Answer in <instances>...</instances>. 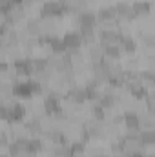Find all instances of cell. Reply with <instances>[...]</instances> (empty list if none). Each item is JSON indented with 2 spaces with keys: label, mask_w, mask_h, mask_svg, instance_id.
Wrapping results in <instances>:
<instances>
[{
  "label": "cell",
  "mask_w": 155,
  "mask_h": 157,
  "mask_svg": "<svg viewBox=\"0 0 155 157\" xmlns=\"http://www.w3.org/2000/svg\"><path fill=\"white\" fill-rule=\"evenodd\" d=\"M64 11H66V7L59 0H47L40 9V17L42 18H55V17H60Z\"/></svg>",
  "instance_id": "6da1fadb"
},
{
  "label": "cell",
  "mask_w": 155,
  "mask_h": 157,
  "mask_svg": "<svg viewBox=\"0 0 155 157\" xmlns=\"http://www.w3.org/2000/svg\"><path fill=\"white\" fill-rule=\"evenodd\" d=\"M62 42H64V48H66L68 53H71V51H75V49H80V46H82L80 33H77V31L66 33V37L62 39Z\"/></svg>",
  "instance_id": "7a4b0ae2"
},
{
  "label": "cell",
  "mask_w": 155,
  "mask_h": 157,
  "mask_svg": "<svg viewBox=\"0 0 155 157\" xmlns=\"http://www.w3.org/2000/svg\"><path fill=\"white\" fill-rule=\"evenodd\" d=\"M115 7V18L120 22V20H128V18H133V9H131V4L128 2H119L113 6Z\"/></svg>",
  "instance_id": "3957f363"
},
{
  "label": "cell",
  "mask_w": 155,
  "mask_h": 157,
  "mask_svg": "<svg viewBox=\"0 0 155 157\" xmlns=\"http://www.w3.org/2000/svg\"><path fill=\"white\" fill-rule=\"evenodd\" d=\"M24 28H26V31H28L29 37H37V39H40V35H42V24H40L39 18H28Z\"/></svg>",
  "instance_id": "277c9868"
},
{
  "label": "cell",
  "mask_w": 155,
  "mask_h": 157,
  "mask_svg": "<svg viewBox=\"0 0 155 157\" xmlns=\"http://www.w3.org/2000/svg\"><path fill=\"white\" fill-rule=\"evenodd\" d=\"M88 57L91 59V62H102L104 60V48L100 44H89Z\"/></svg>",
  "instance_id": "5b68a950"
},
{
  "label": "cell",
  "mask_w": 155,
  "mask_h": 157,
  "mask_svg": "<svg viewBox=\"0 0 155 157\" xmlns=\"http://www.w3.org/2000/svg\"><path fill=\"white\" fill-rule=\"evenodd\" d=\"M137 48L135 40L131 39V35H120V40H119V49L120 51H126V53H133Z\"/></svg>",
  "instance_id": "8992f818"
},
{
  "label": "cell",
  "mask_w": 155,
  "mask_h": 157,
  "mask_svg": "<svg viewBox=\"0 0 155 157\" xmlns=\"http://www.w3.org/2000/svg\"><path fill=\"white\" fill-rule=\"evenodd\" d=\"M131 9H133L135 17H148L152 11V4L150 2H135V4H131Z\"/></svg>",
  "instance_id": "52a82bcc"
},
{
  "label": "cell",
  "mask_w": 155,
  "mask_h": 157,
  "mask_svg": "<svg viewBox=\"0 0 155 157\" xmlns=\"http://www.w3.org/2000/svg\"><path fill=\"white\" fill-rule=\"evenodd\" d=\"M120 49H119V46H106L104 48V59L106 60H117L119 57H120Z\"/></svg>",
  "instance_id": "ba28073f"
}]
</instances>
